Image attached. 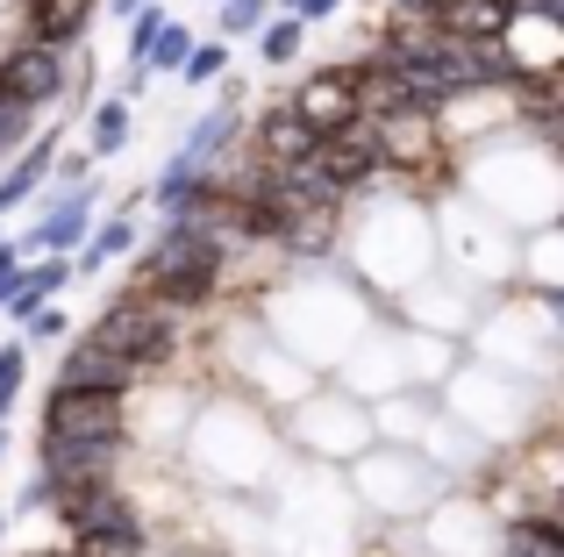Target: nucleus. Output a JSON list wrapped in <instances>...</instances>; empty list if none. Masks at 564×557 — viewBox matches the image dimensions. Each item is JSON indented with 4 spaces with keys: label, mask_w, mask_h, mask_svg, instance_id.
<instances>
[{
    "label": "nucleus",
    "mask_w": 564,
    "mask_h": 557,
    "mask_svg": "<svg viewBox=\"0 0 564 557\" xmlns=\"http://www.w3.org/2000/svg\"><path fill=\"white\" fill-rule=\"evenodd\" d=\"M43 429H51V444H115L122 415H115L108 386H57L43 407Z\"/></svg>",
    "instance_id": "1"
},
{
    "label": "nucleus",
    "mask_w": 564,
    "mask_h": 557,
    "mask_svg": "<svg viewBox=\"0 0 564 557\" xmlns=\"http://www.w3.org/2000/svg\"><path fill=\"white\" fill-rule=\"evenodd\" d=\"M100 343H115L122 358L151 364L158 350L172 343V301H122L108 321H100Z\"/></svg>",
    "instance_id": "2"
},
{
    "label": "nucleus",
    "mask_w": 564,
    "mask_h": 557,
    "mask_svg": "<svg viewBox=\"0 0 564 557\" xmlns=\"http://www.w3.org/2000/svg\"><path fill=\"white\" fill-rule=\"evenodd\" d=\"M358 94H350V72H322V79H307L301 94H293V122L307 129V136H336V129H358Z\"/></svg>",
    "instance_id": "3"
},
{
    "label": "nucleus",
    "mask_w": 564,
    "mask_h": 557,
    "mask_svg": "<svg viewBox=\"0 0 564 557\" xmlns=\"http://www.w3.org/2000/svg\"><path fill=\"white\" fill-rule=\"evenodd\" d=\"M57 94V43H29V51H14L8 65H0V108H36V100Z\"/></svg>",
    "instance_id": "4"
},
{
    "label": "nucleus",
    "mask_w": 564,
    "mask_h": 557,
    "mask_svg": "<svg viewBox=\"0 0 564 557\" xmlns=\"http://www.w3.org/2000/svg\"><path fill=\"white\" fill-rule=\"evenodd\" d=\"M522 14V0H443V29L471 51H486L494 36H508V22Z\"/></svg>",
    "instance_id": "5"
},
{
    "label": "nucleus",
    "mask_w": 564,
    "mask_h": 557,
    "mask_svg": "<svg viewBox=\"0 0 564 557\" xmlns=\"http://www.w3.org/2000/svg\"><path fill=\"white\" fill-rule=\"evenodd\" d=\"M129 372H143V364H137V358H122L115 343H100V336H94V343L72 350L65 386H108V393H122V386H129Z\"/></svg>",
    "instance_id": "6"
},
{
    "label": "nucleus",
    "mask_w": 564,
    "mask_h": 557,
    "mask_svg": "<svg viewBox=\"0 0 564 557\" xmlns=\"http://www.w3.org/2000/svg\"><path fill=\"white\" fill-rule=\"evenodd\" d=\"M372 151L379 157H400V165H422V157L436 151V129H429V114H414V100H408V108L386 114V129H379Z\"/></svg>",
    "instance_id": "7"
},
{
    "label": "nucleus",
    "mask_w": 564,
    "mask_h": 557,
    "mask_svg": "<svg viewBox=\"0 0 564 557\" xmlns=\"http://www.w3.org/2000/svg\"><path fill=\"white\" fill-rule=\"evenodd\" d=\"M94 14V0H29V22H36L43 43H72Z\"/></svg>",
    "instance_id": "8"
},
{
    "label": "nucleus",
    "mask_w": 564,
    "mask_h": 557,
    "mask_svg": "<svg viewBox=\"0 0 564 557\" xmlns=\"http://www.w3.org/2000/svg\"><path fill=\"white\" fill-rule=\"evenodd\" d=\"M258 143H264V157H272V165H293V157H301V143H315V136H307V129L293 122V114H272Z\"/></svg>",
    "instance_id": "9"
},
{
    "label": "nucleus",
    "mask_w": 564,
    "mask_h": 557,
    "mask_svg": "<svg viewBox=\"0 0 564 557\" xmlns=\"http://www.w3.org/2000/svg\"><path fill=\"white\" fill-rule=\"evenodd\" d=\"M508 557H557V529L551 522H529V529L508 544Z\"/></svg>",
    "instance_id": "10"
},
{
    "label": "nucleus",
    "mask_w": 564,
    "mask_h": 557,
    "mask_svg": "<svg viewBox=\"0 0 564 557\" xmlns=\"http://www.w3.org/2000/svg\"><path fill=\"white\" fill-rule=\"evenodd\" d=\"M293 36H301V29H293V22H279L272 36H264V57H286V51H293Z\"/></svg>",
    "instance_id": "11"
},
{
    "label": "nucleus",
    "mask_w": 564,
    "mask_h": 557,
    "mask_svg": "<svg viewBox=\"0 0 564 557\" xmlns=\"http://www.w3.org/2000/svg\"><path fill=\"white\" fill-rule=\"evenodd\" d=\"M14 372H22V358H14V350H0V407H8V393H14Z\"/></svg>",
    "instance_id": "12"
}]
</instances>
